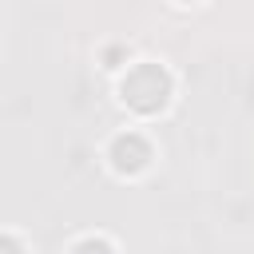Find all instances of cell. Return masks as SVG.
Instances as JSON below:
<instances>
[{
	"instance_id": "1",
	"label": "cell",
	"mask_w": 254,
	"mask_h": 254,
	"mask_svg": "<svg viewBox=\"0 0 254 254\" xmlns=\"http://www.w3.org/2000/svg\"><path fill=\"white\" fill-rule=\"evenodd\" d=\"M111 163H115V171L135 175V171H143V167L151 163V147L143 143V135L127 131V135H119V139L111 143Z\"/></svg>"
},
{
	"instance_id": "2",
	"label": "cell",
	"mask_w": 254,
	"mask_h": 254,
	"mask_svg": "<svg viewBox=\"0 0 254 254\" xmlns=\"http://www.w3.org/2000/svg\"><path fill=\"white\" fill-rule=\"evenodd\" d=\"M167 95H171V83H167V75H159L155 83H131V79H123V103H131L135 111H159L163 103H167Z\"/></svg>"
}]
</instances>
